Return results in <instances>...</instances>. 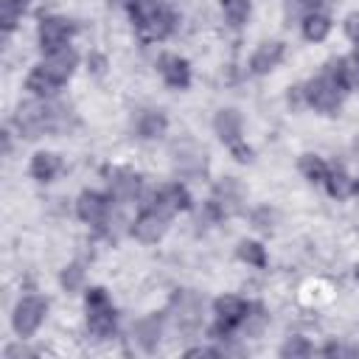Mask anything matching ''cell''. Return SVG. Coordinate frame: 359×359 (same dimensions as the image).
Wrapping results in <instances>:
<instances>
[{
  "mask_svg": "<svg viewBox=\"0 0 359 359\" xmlns=\"http://www.w3.org/2000/svg\"><path fill=\"white\" fill-rule=\"evenodd\" d=\"M107 177H109V180H107V182H109V196H112L115 202H132V199L140 196L143 180H140L137 171L121 165V168H112Z\"/></svg>",
  "mask_w": 359,
  "mask_h": 359,
  "instance_id": "obj_13",
  "label": "cell"
},
{
  "mask_svg": "<svg viewBox=\"0 0 359 359\" xmlns=\"http://www.w3.org/2000/svg\"><path fill=\"white\" fill-rule=\"evenodd\" d=\"M236 255H238L244 264H250V266H258V269H264V266H266V250H264V244H261V241H250V238L238 241Z\"/></svg>",
  "mask_w": 359,
  "mask_h": 359,
  "instance_id": "obj_27",
  "label": "cell"
},
{
  "mask_svg": "<svg viewBox=\"0 0 359 359\" xmlns=\"http://www.w3.org/2000/svg\"><path fill=\"white\" fill-rule=\"evenodd\" d=\"M311 353V345L303 339V337H289L283 345H280V356H292V359H297V356H309Z\"/></svg>",
  "mask_w": 359,
  "mask_h": 359,
  "instance_id": "obj_32",
  "label": "cell"
},
{
  "mask_svg": "<svg viewBox=\"0 0 359 359\" xmlns=\"http://www.w3.org/2000/svg\"><path fill=\"white\" fill-rule=\"evenodd\" d=\"M34 351H28L25 345H11V348H6V356L11 359V356H31Z\"/></svg>",
  "mask_w": 359,
  "mask_h": 359,
  "instance_id": "obj_37",
  "label": "cell"
},
{
  "mask_svg": "<svg viewBox=\"0 0 359 359\" xmlns=\"http://www.w3.org/2000/svg\"><path fill=\"white\" fill-rule=\"evenodd\" d=\"M219 3H222V11H224V20L233 28H238V25L247 22V17H250V0H219Z\"/></svg>",
  "mask_w": 359,
  "mask_h": 359,
  "instance_id": "obj_28",
  "label": "cell"
},
{
  "mask_svg": "<svg viewBox=\"0 0 359 359\" xmlns=\"http://www.w3.org/2000/svg\"><path fill=\"white\" fill-rule=\"evenodd\" d=\"M146 208H154V210H160V213H165V216L171 219L174 213L191 208V194H188L185 185H180V182H168V185H163V188H157V191L149 194Z\"/></svg>",
  "mask_w": 359,
  "mask_h": 359,
  "instance_id": "obj_10",
  "label": "cell"
},
{
  "mask_svg": "<svg viewBox=\"0 0 359 359\" xmlns=\"http://www.w3.org/2000/svg\"><path fill=\"white\" fill-rule=\"evenodd\" d=\"M157 70H160L163 81H165L171 90H188V84H191V67H188V62H185L182 56H177V53H163V56L157 59Z\"/></svg>",
  "mask_w": 359,
  "mask_h": 359,
  "instance_id": "obj_14",
  "label": "cell"
},
{
  "mask_svg": "<svg viewBox=\"0 0 359 359\" xmlns=\"http://www.w3.org/2000/svg\"><path fill=\"white\" fill-rule=\"evenodd\" d=\"M126 8H129V17H132L137 34L146 42L165 39L174 28V14L160 0H132Z\"/></svg>",
  "mask_w": 359,
  "mask_h": 359,
  "instance_id": "obj_2",
  "label": "cell"
},
{
  "mask_svg": "<svg viewBox=\"0 0 359 359\" xmlns=\"http://www.w3.org/2000/svg\"><path fill=\"white\" fill-rule=\"evenodd\" d=\"M342 90H345V87L339 84L334 67L328 65L325 73H320L317 79L306 81V87H303V101H306L309 107H314L317 112H323V115H337L339 107H342Z\"/></svg>",
  "mask_w": 359,
  "mask_h": 359,
  "instance_id": "obj_4",
  "label": "cell"
},
{
  "mask_svg": "<svg viewBox=\"0 0 359 359\" xmlns=\"http://www.w3.org/2000/svg\"><path fill=\"white\" fill-rule=\"evenodd\" d=\"M0 6H14V8H20V11H25V6H28V0H0Z\"/></svg>",
  "mask_w": 359,
  "mask_h": 359,
  "instance_id": "obj_39",
  "label": "cell"
},
{
  "mask_svg": "<svg viewBox=\"0 0 359 359\" xmlns=\"http://www.w3.org/2000/svg\"><path fill=\"white\" fill-rule=\"evenodd\" d=\"M247 306H250V303H244V300L236 297V294H222V297H216V300H213L216 323H213L210 334H213L216 339H222V337H227L233 328H238L241 320H244V314H247Z\"/></svg>",
  "mask_w": 359,
  "mask_h": 359,
  "instance_id": "obj_7",
  "label": "cell"
},
{
  "mask_svg": "<svg viewBox=\"0 0 359 359\" xmlns=\"http://www.w3.org/2000/svg\"><path fill=\"white\" fill-rule=\"evenodd\" d=\"M171 154H174V171L180 177L196 180V177H205L208 174V157H205V151L196 143L182 140V143H177L171 149Z\"/></svg>",
  "mask_w": 359,
  "mask_h": 359,
  "instance_id": "obj_9",
  "label": "cell"
},
{
  "mask_svg": "<svg viewBox=\"0 0 359 359\" xmlns=\"http://www.w3.org/2000/svg\"><path fill=\"white\" fill-rule=\"evenodd\" d=\"M84 311H87V331L95 342H107L115 337L118 314H115V306H112L107 289H101V286L87 289L84 292Z\"/></svg>",
  "mask_w": 359,
  "mask_h": 359,
  "instance_id": "obj_3",
  "label": "cell"
},
{
  "mask_svg": "<svg viewBox=\"0 0 359 359\" xmlns=\"http://www.w3.org/2000/svg\"><path fill=\"white\" fill-rule=\"evenodd\" d=\"M222 351H216V348H191V351H185V356H219Z\"/></svg>",
  "mask_w": 359,
  "mask_h": 359,
  "instance_id": "obj_36",
  "label": "cell"
},
{
  "mask_svg": "<svg viewBox=\"0 0 359 359\" xmlns=\"http://www.w3.org/2000/svg\"><path fill=\"white\" fill-rule=\"evenodd\" d=\"M59 87H62V81L53 79L42 65H36V67L28 73V79H25V90H31L36 98H53V95L59 93Z\"/></svg>",
  "mask_w": 359,
  "mask_h": 359,
  "instance_id": "obj_21",
  "label": "cell"
},
{
  "mask_svg": "<svg viewBox=\"0 0 359 359\" xmlns=\"http://www.w3.org/2000/svg\"><path fill=\"white\" fill-rule=\"evenodd\" d=\"M112 196H104L98 191H84L79 199H76V213L84 224H93V227H104L107 219L112 216V205H109Z\"/></svg>",
  "mask_w": 359,
  "mask_h": 359,
  "instance_id": "obj_11",
  "label": "cell"
},
{
  "mask_svg": "<svg viewBox=\"0 0 359 359\" xmlns=\"http://www.w3.org/2000/svg\"><path fill=\"white\" fill-rule=\"evenodd\" d=\"M67 107L53 104L50 98H34V101H22L14 112V126L20 129L22 137L36 140L42 135H53V132H65L67 129Z\"/></svg>",
  "mask_w": 359,
  "mask_h": 359,
  "instance_id": "obj_1",
  "label": "cell"
},
{
  "mask_svg": "<svg viewBox=\"0 0 359 359\" xmlns=\"http://www.w3.org/2000/svg\"><path fill=\"white\" fill-rule=\"evenodd\" d=\"M107 3H109V6H129L132 0H107Z\"/></svg>",
  "mask_w": 359,
  "mask_h": 359,
  "instance_id": "obj_40",
  "label": "cell"
},
{
  "mask_svg": "<svg viewBox=\"0 0 359 359\" xmlns=\"http://www.w3.org/2000/svg\"><path fill=\"white\" fill-rule=\"evenodd\" d=\"M353 194H356V196H359V177H356V180H353Z\"/></svg>",
  "mask_w": 359,
  "mask_h": 359,
  "instance_id": "obj_41",
  "label": "cell"
},
{
  "mask_svg": "<svg viewBox=\"0 0 359 359\" xmlns=\"http://www.w3.org/2000/svg\"><path fill=\"white\" fill-rule=\"evenodd\" d=\"M325 188H328V194H331L334 199H345V196L353 191V180L345 174V168H342V165H337V168H328Z\"/></svg>",
  "mask_w": 359,
  "mask_h": 359,
  "instance_id": "obj_26",
  "label": "cell"
},
{
  "mask_svg": "<svg viewBox=\"0 0 359 359\" xmlns=\"http://www.w3.org/2000/svg\"><path fill=\"white\" fill-rule=\"evenodd\" d=\"M53 79H59L62 84L73 76V70H76V65H79V56H76V50L70 48V45H65V48H59V50H50V53H45V59L39 62Z\"/></svg>",
  "mask_w": 359,
  "mask_h": 359,
  "instance_id": "obj_15",
  "label": "cell"
},
{
  "mask_svg": "<svg viewBox=\"0 0 359 359\" xmlns=\"http://www.w3.org/2000/svg\"><path fill=\"white\" fill-rule=\"evenodd\" d=\"M252 222H255V227L269 230V227H272V210H269V208H258V210L252 213Z\"/></svg>",
  "mask_w": 359,
  "mask_h": 359,
  "instance_id": "obj_34",
  "label": "cell"
},
{
  "mask_svg": "<svg viewBox=\"0 0 359 359\" xmlns=\"http://www.w3.org/2000/svg\"><path fill=\"white\" fill-rule=\"evenodd\" d=\"M73 31H76V25L70 20H65V17H56V14L53 17H42L39 20V28H36V39H39L42 53H50V50L65 48L70 42Z\"/></svg>",
  "mask_w": 359,
  "mask_h": 359,
  "instance_id": "obj_8",
  "label": "cell"
},
{
  "mask_svg": "<svg viewBox=\"0 0 359 359\" xmlns=\"http://www.w3.org/2000/svg\"><path fill=\"white\" fill-rule=\"evenodd\" d=\"M168 317L182 334H194L202 325V297L196 292H177L168 306Z\"/></svg>",
  "mask_w": 359,
  "mask_h": 359,
  "instance_id": "obj_6",
  "label": "cell"
},
{
  "mask_svg": "<svg viewBox=\"0 0 359 359\" xmlns=\"http://www.w3.org/2000/svg\"><path fill=\"white\" fill-rule=\"evenodd\" d=\"M353 272H356V278H359V264H356V269H353Z\"/></svg>",
  "mask_w": 359,
  "mask_h": 359,
  "instance_id": "obj_42",
  "label": "cell"
},
{
  "mask_svg": "<svg viewBox=\"0 0 359 359\" xmlns=\"http://www.w3.org/2000/svg\"><path fill=\"white\" fill-rule=\"evenodd\" d=\"M345 90H359V53H348L331 65Z\"/></svg>",
  "mask_w": 359,
  "mask_h": 359,
  "instance_id": "obj_23",
  "label": "cell"
},
{
  "mask_svg": "<svg viewBox=\"0 0 359 359\" xmlns=\"http://www.w3.org/2000/svg\"><path fill=\"white\" fill-rule=\"evenodd\" d=\"M345 34H348L351 42L359 45V11H351V14L345 17Z\"/></svg>",
  "mask_w": 359,
  "mask_h": 359,
  "instance_id": "obj_33",
  "label": "cell"
},
{
  "mask_svg": "<svg viewBox=\"0 0 359 359\" xmlns=\"http://www.w3.org/2000/svg\"><path fill=\"white\" fill-rule=\"evenodd\" d=\"M283 50H286V48H283V42H278V39H272V42H261V45L255 48V53L250 56V70H252L255 76L269 73L272 67L280 65Z\"/></svg>",
  "mask_w": 359,
  "mask_h": 359,
  "instance_id": "obj_17",
  "label": "cell"
},
{
  "mask_svg": "<svg viewBox=\"0 0 359 359\" xmlns=\"http://www.w3.org/2000/svg\"><path fill=\"white\" fill-rule=\"evenodd\" d=\"M90 65H93V73H104L107 59H104V56H98V53H93V56H90Z\"/></svg>",
  "mask_w": 359,
  "mask_h": 359,
  "instance_id": "obj_38",
  "label": "cell"
},
{
  "mask_svg": "<svg viewBox=\"0 0 359 359\" xmlns=\"http://www.w3.org/2000/svg\"><path fill=\"white\" fill-rule=\"evenodd\" d=\"M213 132L219 135L222 143L233 146L241 140V115L236 109H219L213 118Z\"/></svg>",
  "mask_w": 359,
  "mask_h": 359,
  "instance_id": "obj_18",
  "label": "cell"
},
{
  "mask_svg": "<svg viewBox=\"0 0 359 359\" xmlns=\"http://www.w3.org/2000/svg\"><path fill=\"white\" fill-rule=\"evenodd\" d=\"M300 28H303V36H306L309 42H323V39L331 34V20H328V14H323V11H311V14L300 22Z\"/></svg>",
  "mask_w": 359,
  "mask_h": 359,
  "instance_id": "obj_24",
  "label": "cell"
},
{
  "mask_svg": "<svg viewBox=\"0 0 359 359\" xmlns=\"http://www.w3.org/2000/svg\"><path fill=\"white\" fill-rule=\"evenodd\" d=\"M264 323H266L264 306L250 303V306H247V314H244V320H241V331H244V337H258L261 328H264Z\"/></svg>",
  "mask_w": 359,
  "mask_h": 359,
  "instance_id": "obj_29",
  "label": "cell"
},
{
  "mask_svg": "<svg viewBox=\"0 0 359 359\" xmlns=\"http://www.w3.org/2000/svg\"><path fill=\"white\" fill-rule=\"evenodd\" d=\"M168 129V121L160 109H143L137 112L135 118V132L143 137V140H154V137H163Z\"/></svg>",
  "mask_w": 359,
  "mask_h": 359,
  "instance_id": "obj_20",
  "label": "cell"
},
{
  "mask_svg": "<svg viewBox=\"0 0 359 359\" xmlns=\"http://www.w3.org/2000/svg\"><path fill=\"white\" fill-rule=\"evenodd\" d=\"M165 230H168V216L160 213V210H154V208H143L135 216V222H132V236L137 241H143V244L160 241L165 236Z\"/></svg>",
  "mask_w": 359,
  "mask_h": 359,
  "instance_id": "obj_12",
  "label": "cell"
},
{
  "mask_svg": "<svg viewBox=\"0 0 359 359\" xmlns=\"http://www.w3.org/2000/svg\"><path fill=\"white\" fill-rule=\"evenodd\" d=\"M62 286L67 289V292H79L81 289V283H84V266L81 264H67L65 269H62Z\"/></svg>",
  "mask_w": 359,
  "mask_h": 359,
  "instance_id": "obj_31",
  "label": "cell"
},
{
  "mask_svg": "<svg viewBox=\"0 0 359 359\" xmlns=\"http://www.w3.org/2000/svg\"><path fill=\"white\" fill-rule=\"evenodd\" d=\"M213 202H216V208L222 210V216L236 213V210L241 208V185H238L233 177H224V180L216 185V191H213Z\"/></svg>",
  "mask_w": 359,
  "mask_h": 359,
  "instance_id": "obj_19",
  "label": "cell"
},
{
  "mask_svg": "<svg viewBox=\"0 0 359 359\" xmlns=\"http://www.w3.org/2000/svg\"><path fill=\"white\" fill-rule=\"evenodd\" d=\"M45 314H48V300L45 297H39V294L20 297L17 306H14V314H11V325H14L17 337L25 339V337L36 334V328L45 320Z\"/></svg>",
  "mask_w": 359,
  "mask_h": 359,
  "instance_id": "obj_5",
  "label": "cell"
},
{
  "mask_svg": "<svg viewBox=\"0 0 359 359\" xmlns=\"http://www.w3.org/2000/svg\"><path fill=\"white\" fill-rule=\"evenodd\" d=\"M31 177L36 180V182H50V180H56V174L62 171V160H59V154H53V151H36L34 157H31Z\"/></svg>",
  "mask_w": 359,
  "mask_h": 359,
  "instance_id": "obj_22",
  "label": "cell"
},
{
  "mask_svg": "<svg viewBox=\"0 0 359 359\" xmlns=\"http://www.w3.org/2000/svg\"><path fill=\"white\" fill-rule=\"evenodd\" d=\"M297 168H300V174L309 180V182H325V177H328V165H325V160L323 157H317V154H300V160H297Z\"/></svg>",
  "mask_w": 359,
  "mask_h": 359,
  "instance_id": "obj_25",
  "label": "cell"
},
{
  "mask_svg": "<svg viewBox=\"0 0 359 359\" xmlns=\"http://www.w3.org/2000/svg\"><path fill=\"white\" fill-rule=\"evenodd\" d=\"M320 3L323 0H286V6H283L286 20L289 22H303L311 11H320Z\"/></svg>",
  "mask_w": 359,
  "mask_h": 359,
  "instance_id": "obj_30",
  "label": "cell"
},
{
  "mask_svg": "<svg viewBox=\"0 0 359 359\" xmlns=\"http://www.w3.org/2000/svg\"><path fill=\"white\" fill-rule=\"evenodd\" d=\"M230 151H233V157H236L238 163H250V160H252V149H250V146H244L241 140H238V143H233V146H230Z\"/></svg>",
  "mask_w": 359,
  "mask_h": 359,
  "instance_id": "obj_35",
  "label": "cell"
},
{
  "mask_svg": "<svg viewBox=\"0 0 359 359\" xmlns=\"http://www.w3.org/2000/svg\"><path fill=\"white\" fill-rule=\"evenodd\" d=\"M132 334H135L137 345H140L146 353L157 351V345H160V339H163V314H146V317H140V320L135 323Z\"/></svg>",
  "mask_w": 359,
  "mask_h": 359,
  "instance_id": "obj_16",
  "label": "cell"
}]
</instances>
